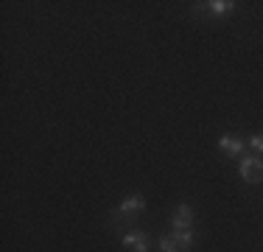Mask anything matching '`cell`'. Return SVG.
Masks as SVG:
<instances>
[{"label":"cell","mask_w":263,"mask_h":252,"mask_svg":"<svg viewBox=\"0 0 263 252\" xmlns=\"http://www.w3.org/2000/svg\"><path fill=\"white\" fill-rule=\"evenodd\" d=\"M241 179H247L249 185L263 182V160L260 157H243L241 160Z\"/></svg>","instance_id":"1"},{"label":"cell","mask_w":263,"mask_h":252,"mask_svg":"<svg viewBox=\"0 0 263 252\" xmlns=\"http://www.w3.org/2000/svg\"><path fill=\"white\" fill-rule=\"evenodd\" d=\"M171 227H174V230H191V227H193V210H191V205H179L177 210H174Z\"/></svg>","instance_id":"2"},{"label":"cell","mask_w":263,"mask_h":252,"mask_svg":"<svg viewBox=\"0 0 263 252\" xmlns=\"http://www.w3.org/2000/svg\"><path fill=\"white\" fill-rule=\"evenodd\" d=\"M143 207H146V199H143L140 193H135V196H126L121 205H118V213H121V216H135V213L143 210Z\"/></svg>","instance_id":"3"},{"label":"cell","mask_w":263,"mask_h":252,"mask_svg":"<svg viewBox=\"0 0 263 252\" xmlns=\"http://www.w3.org/2000/svg\"><path fill=\"white\" fill-rule=\"evenodd\" d=\"M123 247L129 252H148L146 232H126V236H123Z\"/></svg>","instance_id":"4"},{"label":"cell","mask_w":263,"mask_h":252,"mask_svg":"<svg viewBox=\"0 0 263 252\" xmlns=\"http://www.w3.org/2000/svg\"><path fill=\"white\" fill-rule=\"evenodd\" d=\"M218 149H221L224 154H230V157H238L243 151V140L235 137V135H221L218 137Z\"/></svg>","instance_id":"5"},{"label":"cell","mask_w":263,"mask_h":252,"mask_svg":"<svg viewBox=\"0 0 263 252\" xmlns=\"http://www.w3.org/2000/svg\"><path fill=\"white\" fill-rule=\"evenodd\" d=\"M204 6H208V11L216 14V17H224V14H230V11L235 9L233 0H210V3H204Z\"/></svg>","instance_id":"6"},{"label":"cell","mask_w":263,"mask_h":252,"mask_svg":"<svg viewBox=\"0 0 263 252\" xmlns=\"http://www.w3.org/2000/svg\"><path fill=\"white\" fill-rule=\"evenodd\" d=\"M171 236H174V241H177L179 252H185V249L193 247V232H191V230H174Z\"/></svg>","instance_id":"7"},{"label":"cell","mask_w":263,"mask_h":252,"mask_svg":"<svg viewBox=\"0 0 263 252\" xmlns=\"http://www.w3.org/2000/svg\"><path fill=\"white\" fill-rule=\"evenodd\" d=\"M160 252H179L177 241H174V236H162V238H160Z\"/></svg>","instance_id":"8"},{"label":"cell","mask_w":263,"mask_h":252,"mask_svg":"<svg viewBox=\"0 0 263 252\" xmlns=\"http://www.w3.org/2000/svg\"><path fill=\"white\" fill-rule=\"evenodd\" d=\"M249 149L258 151V154H263V135H252V137H249Z\"/></svg>","instance_id":"9"}]
</instances>
